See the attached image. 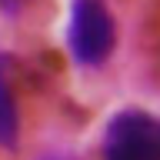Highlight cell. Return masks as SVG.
<instances>
[{
  "mask_svg": "<svg viewBox=\"0 0 160 160\" xmlns=\"http://www.w3.org/2000/svg\"><path fill=\"white\" fill-rule=\"evenodd\" d=\"M67 40L77 63L97 67L113 50V17L103 0H73Z\"/></svg>",
  "mask_w": 160,
  "mask_h": 160,
  "instance_id": "cell-1",
  "label": "cell"
},
{
  "mask_svg": "<svg viewBox=\"0 0 160 160\" xmlns=\"http://www.w3.org/2000/svg\"><path fill=\"white\" fill-rule=\"evenodd\" d=\"M103 160H160V120L147 110H120L103 133Z\"/></svg>",
  "mask_w": 160,
  "mask_h": 160,
  "instance_id": "cell-2",
  "label": "cell"
},
{
  "mask_svg": "<svg viewBox=\"0 0 160 160\" xmlns=\"http://www.w3.org/2000/svg\"><path fill=\"white\" fill-rule=\"evenodd\" d=\"M17 133H20L17 100H13V90L7 83V73H3V60H0V147H13Z\"/></svg>",
  "mask_w": 160,
  "mask_h": 160,
  "instance_id": "cell-3",
  "label": "cell"
},
{
  "mask_svg": "<svg viewBox=\"0 0 160 160\" xmlns=\"http://www.w3.org/2000/svg\"><path fill=\"white\" fill-rule=\"evenodd\" d=\"M43 160H67V157H60V153H50V157H43Z\"/></svg>",
  "mask_w": 160,
  "mask_h": 160,
  "instance_id": "cell-4",
  "label": "cell"
}]
</instances>
